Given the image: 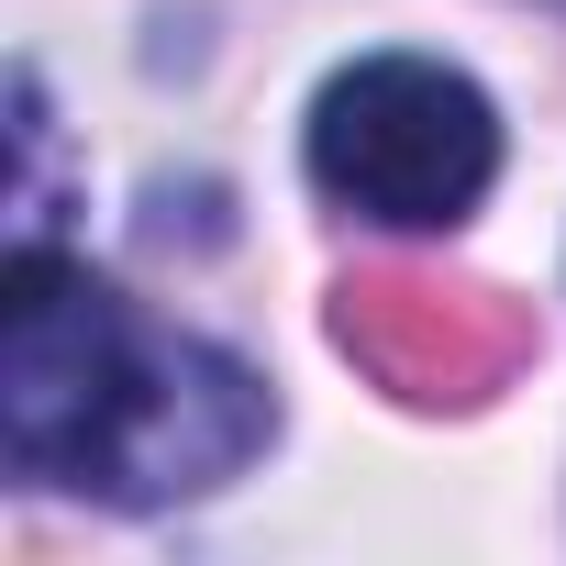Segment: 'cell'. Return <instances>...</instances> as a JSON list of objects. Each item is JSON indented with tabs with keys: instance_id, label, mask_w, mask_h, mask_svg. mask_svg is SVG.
<instances>
[{
	"instance_id": "obj_1",
	"label": "cell",
	"mask_w": 566,
	"mask_h": 566,
	"mask_svg": "<svg viewBox=\"0 0 566 566\" xmlns=\"http://www.w3.org/2000/svg\"><path fill=\"white\" fill-rule=\"evenodd\" d=\"M312 178L356 222L444 233L500 178V112L478 78H455L433 56H356L312 101Z\"/></svg>"
},
{
	"instance_id": "obj_3",
	"label": "cell",
	"mask_w": 566,
	"mask_h": 566,
	"mask_svg": "<svg viewBox=\"0 0 566 566\" xmlns=\"http://www.w3.org/2000/svg\"><path fill=\"white\" fill-rule=\"evenodd\" d=\"M266 433H277V400H266V378H255L244 356L145 323L134 389H123V411H112L101 467H90V500H123V511L200 500V489H222Z\"/></svg>"
},
{
	"instance_id": "obj_4",
	"label": "cell",
	"mask_w": 566,
	"mask_h": 566,
	"mask_svg": "<svg viewBox=\"0 0 566 566\" xmlns=\"http://www.w3.org/2000/svg\"><path fill=\"white\" fill-rule=\"evenodd\" d=\"M334 334L367 378H389L400 400H489L522 356V323L500 290H455V277H422V266H367L345 277L334 301Z\"/></svg>"
},
{
	"instance_id": "obj_2",
	"label": "cell",
	"mask_w": 566,
	"mask_h": 566,
	"mask_svg": "<svg viewBox=\"0 0 566 566\" xmlns=\"http://www.w3.org/2000/svg\"><path fill=\"white\" fill-rule=\"evenodd\" d=\"M134 356H145V323L90 266L23 233L0 266V455L45 489H90L112 411L134 389Z\"/></svg>"
}]
</instances>
